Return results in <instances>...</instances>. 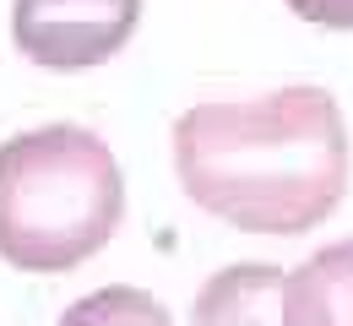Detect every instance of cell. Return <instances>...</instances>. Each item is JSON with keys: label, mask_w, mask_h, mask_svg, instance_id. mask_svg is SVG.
Wrapping results in <instances>:
<instances>
[{"label": "cell", "mask_w": 353, "mask_h": 326, "mask_svg": "<svg viewBox=\"0 0 353 326\" xmlns=\"http://www.w3.org/2000/svg\"><path fill=\"white\" fill-rule=\"evenodd\" d=\"M277 283H283V267H266V261L223 267L201 283L190 305V326H277Z\"/></svg>", "instance_id": "obj_5"}, {"label": "cell", "mask_w": 353, "mask_h": 326, "mask_svg": "<svg viewBox=\"0 0 353 326\" xmlns=\"http://www.w3.org/2000/svg\"><path fill=\"white\" fill-rule=\"evenodd\" d=\"M179 190L228 229L305 234L348 196V120L326 88L190 103L174 120Z\"/></svg>", "instance_id": "obj_1"}, {"label": "cell", "mask_w": 353, "mask_h": 326, "mask_svg": "<svg viewBox=\"0 0 353 326\" xmlns=\"http://www.w3.org/2000/svg\"><path fill=\"white\" fill-rule=\"evenodd\" d=\"M277 326H353V239H337L283 272Z\"/></svg>", "instance_id": "obj_4"}, {"label": "cell", "mask_w": 353, "mask_h": 326, "mask_svg": "<svg viewBox=\"0 0 353 326\" xmlns=\"http://www.w3.org/2000/svg\"><path fill=\"white\" fill-rule=\"evenodd\" d=\"M299 22H315V28H337V33H353V0H283Z\"/></svg>", "instance_id": "obj_7"}, {"label": "cell", "mask_w": 353, "mask_h": 326, "mask_svg": "<svg viewBox=\"0 0 353 326\" xmlns=\"http://www.w3.org/2000/svg\"><path fill=\"white\" fill-rule=\"evenodd\" d=\"M125 223V174L109 141L54 120L0 141V261L33 278L77 272Z\"/></svg>", "instance_id": "obj_2"}, {"label": "cell", "mask_w": 353, "mask_h": 326, "mask_svg": "<svg viewBox=\"0 0 353 326\" xmlns=\"http://www.w3.org/2000/svg\"><path fill=\"white\" fill-rule=\"evenodd\" d=\"M54 326H174V316H169V305L152 299L147 288L109 283V288L82 294L77 305H65Z\"/></svg>", "instance_id": "obj_6"}, {"label": "cell", "mask_w": 353, "mask_h": 326, "mask_svg": "<svg viewBox=\"0 0 353 326\" xmlns=\"http://www.w3.org/2000/svg\"><path fill=\"white\" fill-rule=\"evenodd\" d=\"M141 28V0H11V44L39 71H92Z\"/></svg>", "instance_id": "obj_3"}]
</instances>
